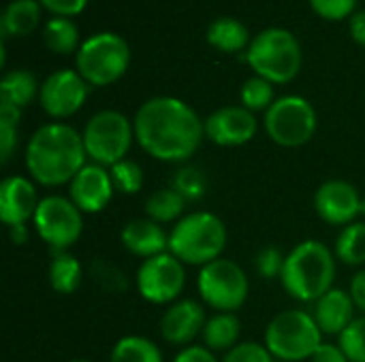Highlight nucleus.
Instances as JSON below:
<instances>
[{"label": "nucleus", "mask_w": 365, "mask_h": 362, "mask_svg": "<svg viewBox=\"0 0 365 362\" xmlns=\"http://www.w3.org/2000/svg\"><path fill=\"white\" fill-rule=\"evenodd\" d=\"M71 362H90V361H71Z\"/></svg>", "instance_id": "a18cd8bd"}, {"label": "nucleus", "mask_w": 365, "mask_h": 362, "mask_svg": "<svg viewBox=\"0 0 365 362\" xmlns=\"http://www.w3.org/2000/svg\"><path fill=\"white\" fill-rule=\"evenodd\" d=\"M88 90H90V83L77 70L62 68V70L51 73L43 81L38 100H41L43 111L49 117L62 119V117L75 115L83 107L88 98Z\"/></svg>", "instance_id": "ddd939ff"}, {"label": "nucleus", "mask_w": 365, "mask_h": 362, "mask_svg": "<svg viewBox=\"0 0 365 362\" xmlns=\"http://www.w3.org/2000/svg\"><path fill=\"white\" fill-rule=\"evenodd\" d=\"M338 346L349 362H365V316L351 322V326L338 337Z\"/></svg>", "instance_id": "f704fd0d"}, {"label": "nucleus", "mask_w": 365, "mask_h": 362, "mask_svg": "<svg viewBox=\"0 0 365 362\" xmlns=\"http://www.w3.org/2000/svg\"><path fill=\"white\" fill-rule=\"evenodd\" d=\"M113 192H115V186L111 179V173L105 166L94 164V162L86 164L68 183V198L86 215L105 211L113 198Z\"/></svg>", "instance_id": "2eb2a0df"}, {"label": "nucleus", "mask_w": 365, "mask_h": 362, "mask_svg": "<svg viewBox=\"0 0 365 362\" xmlns=\"http://www.w3.org/2000/svg\"><path fill=\"white\" fill-rule=\"evenodd\" d=\"M36 92H41L36 77L24 68L6 73L0 81V100L13 105L17 109L28 107L34 100Z\"/></svg>", "instance_id": "393cba45"}, {"label": "nucleus", "mask_w": 365, "mask_h": 362, "mask_svg": "<svg viewBox=\"0 0 365 362\" xmlns=\"http://www.w3.org/2000/svg\"><path fill=\"white\" fill-rule=\"evenodd\" d=\"M336 260V254L317 239L297 243L284 260L280 277L284 292L299 303H317L334 288Z\"/></svg>", "instance_id": "7ed1b4c3"}, {"label": "nucleus", "mask_w": 365, "mask_h": 362, "mask_svg": "<svg viewBox=\"0 0 365 362\" xmlns=\"http://www.w3.org/2000/svg\"><path fill=\"white\" fill-rule=\"evenodd\" d=\"M186 209V201L184 196L173 190V188H160L156 192H152L145 201V215L150 220H154L156 224H171V222H180Z\"/></svg>", "instance_id": "a878e982"}, {"label": "nucleus", "mask_w": 365, "mask_h": 362, "mask_svg": "<svg viewBox=\"0 0 365 362\" xmlns=\"http://www.w3.org/2000/svg\"><path fill=\"white\" fill-rule=\"evenodd\" d=\"M139 147L160 162H186L203 143L205 122L192 107L173 96L145 100L133 119Z\"/></svg>", "instance_id": "f257e3e1"}, {"label": "nucleus", "mask_w": 365, "mask_h": 362, "mask_svg": "<svg viewBox=\"0 0 365 362\" xmlns=\"http://www.w3.org/2000/svg\"><path fill=\"white\" fill-rule=\"evenodd\" d=\"M45 9L56 13L58 17H71L83 11L88 0H38Z\"/></svg>", "instance_id": "58836bf2"}, {"label": "nucleus", "mask_w": 365, "mask_h": 362, "mask_svg": "<svg viewBox=\"0 0 365 362\" xmlns=\"http://www.w3.org/2000/svg\"><path fill=\"white\" fill-rule=\"evenodd\" d=\"M276 362H280V361H276Z\"/></svg>", "instance_id": "de8ad7c7"}, {"label": "nucleus", "mask_w": 365, "mask_h": 362, "mask_svg": "<svg viewBox=\"0 0 365 362\" xmlns=\"http://www.w3.org/2000/svg\"><path fill=\"white\" fill-rule=\"evenodd\" d=\"M323 344V331L312 314L284 309L265 329V348L280 362H302L314 356Z\"/></svg>", "instance_id": "39448f33"}, {"label": "nucleus", "mask_w": 365, "mask_h": 362, "mask_svg": "<svg viewBox=\"0 0 365 362\" xmlns=\"http://www.w3.org/2000/svg\"><path fill=\"white\" fill-rule=\"evenodd\" d=\"M86 145L83 137L66 124H45L41 126L26 145V169L30 179L58 188L75 179V175L86 166Z\"/></svg>", "instance_id": "f03ea898"}, {"label": "nucleus", "mask_w": 365, "mask_h": 362, "mask_svg": "<svg viewBox=\"0 0 365 362\" xmlns=\"http://www.w3.org/2000/svg\"><path fill=\"white\" fill-rule=\"evenodd\" d=\"M355 303L351 299V292L342 288H331L327 294H323L314 303L312 318L317 320L323 335H342L351 322L355 320Z\"/></svg>", "instance_id": "aec40b11"}, {"label": "nucleus", "mask_w": 365, "mask_h": 362, "mask_svg": "<svg viewBox=\"0 0 365 362\" xmlns=\"http://www.w3.org/2000/svg\"><path fill=\"white\" fill-rule=\"evenodd\" d=\"M9 237H11L13 245H26L28 239H30V228H28V224L9 226Z\"/></svg>", "instance_id": "c03bdc74"}, {"label": "nucleus", "mask_w": 365, "mask_h": 362, "mask_svg": "<svg viewBox=\"0 0 365 362\" xmlns=\"http://www.w3.org/2000/svg\"><path fill=\"white\" fill-rule=\"evenodd\" d=\"M365 203L359 196V190L342 179H329L319 186L314 194V209L319 218L329 226H349L357 222L359 213H364Z\"/></svg>", "instance_id": "4468645a"}, {"label": "nucleus", "mask_w": 365, "mask_h": 362, "mask_svg": "<svg viewBox=\"0 0 365 362\" xmlns=\"http://www.w3.org/2000/svg\"><path fill=\"white\" fill-rule=\"evenodd\" d=\"M197 290L201 301L216 309V314H235L248 299L250 282L237 262L218 258L201 267L197 275Z\"/></svg>", "instance_id": "1a4fd4ad"}, {"label": "nucleus", "mask_w": 365, "mask_h": 362, "mask_svg": "<svg viewBox=\"0 0 365 362\" xmlns=\"http://www.w3.org/2000/svg\"><path fill=\"white\" fill-rule=\"evenodd\" d=\"M186 286V265L171 252L141 262L137 271V290L152 305L173 303Z\"/></svg>", "instance_id": "f8f14e48"}, {"label": "nucleus", "mask_w": 365, "mask_h": 362, "mask_svg": "<svg viewBox=\"0 0 365 362\" xmlns=\"http://www.w3.org/2000/svg\"><path fill=\"white\" fill-rule=\"evenodd\" d=\"M265 132L280 147H302L317 132V111L302 96H282L265 111Z\"/></svg>", "instance_id": "9b49d317"}, {"label": "nucleus", "mask_w": 365, "mask_h": 362, "mask_svg": "<svg viewBox=\"0 0 365 362\" xmlns=\"http://www.w3.org/2000/svg\"><path fill=\"white\" fill-rule=\"evenodd\" d=\"M207 43L225 53H235L250 45V36L242 21L233 17H218L207 28Z\"/></svg>", "instance_id": "b1692460"}, {"label": "nucleus", "mask_w": 365, "mask_h": 362, "mask_svg": "<svg viewBox=\"0 0 365 362\" xmlns=\"http://www.w3.org/2000/svg\"><path fill=\"white\" fill-rule=\"evenodd\" d=\"M205 307L192 299L173 303L160 318V335L167 344L188 348L205 329Z\"/></svg>", "instance_id": "f3484780"}, {"label": "nucleus", "mask_w": 365, "mask_h": 362, "mask_svg": "<svg viewBox=\"0 0 365 362\" xmlns=\"http://www.w3.org/2000/svg\"><path fill=\"white\" fill-rule=\"evenodd\" d=\"M364 211H365V207H364Z\"/></svg>", "instance_id": "49530a36"}, {"label": "nucleus", "mask_w": 365, "mask_h": 362, "mask_svg": "<svg viewBox=\"0 0 365 362\" xmlns=\"http://www.w3.org/2000/svg\"><path fill=\"white\" fill-rule=\"evenodd\" d=\"M334 254L340 262L349 267L365 265V222H353L342 228L336 239Z\"/></svg>", "instance_id": "cd10ccee"}, {"label": "nucleus", "mask_w": 365, "mask_h": 362, "mask_svg": "<svg viewBox=\"0 0 365 362\" xmlns=\"http://www.w3.org/2000/svg\"><path fill=\"white\" fill-rule=\"evenodd\" d=\"M284 260L287 256L278 247L269 245L255 256V269L261 280H280L284 271Z\"/></svg>", "instance_id": "c9c22d12"}, {"label": "nucleus", "mask_w": 365, "mask_h": 362, "mask_svg": "<svg viewBox=\"0 0 365 362\" xmlns=\"http://www.w3.org/2000/svg\"><path fill=\"white\" fill-rule=\"evenodd\" d=\"M130 49L120 34L98 32L77 49V73L90 85H111L128 68Z\"/></svg>", "instance_id": "6e6552de"}, {"label": "nucleus", "mask_w": 365, "mask_h": 362, "mask_svg": "<svg viewBox=\"0 0 365 362\" xmlns=\"http://www.w3.org/2000/svg\"><path fill=\"white\" fill-rule=\"evenodd\" d=\"M246 62L259 77L272 83H289L302 68V47L289 30L265 28L250 41Z\"/></svg>", "instance_id": "423d86ee"}, {"label": "nucleus", "mask_w": 365, "mask_h": 362, "mask_svg": "<svg viewBox=\"0 0 365 362\" xmlns=\"http://www.w3.org/2000/svg\"><path fill=\"white\" fill-rule=\"evenodd\" d=\"M227 247V226L210 211H192L173 224L169 233V252L184 265L205 267Z\"/></svg>", "instance_id": "20e7f679"}, {"label": "nucleus", "mask_w": 365, "mask_h": 362, "mask_svg": "<svg viewBox=\"0 0 365 362\" xmlns=\"http://www.w3.org/2000/svg\"><path fill=\"white\" fill-rule=\"evenodd\" d=\"M240 333H242V322L235 314H216L207 318L201 337L207 350L227 354L237 346Z\"/></svg>", "instance_id": "412c9836"}, {"label": "nucleus", "mask_w": 365, "mask_h": 362, "mask_svg": "<svg viewBox=\"0 0 365 362\" xmlns=\"http://www.w3.org/2000/svg\"><path fill=\"white\" fill-rule=\"evenodd\" d=\"M173 362H220L212 350H207L205 346H188L184 348Z\"/></svg>", "instance_id": "ea45409f"}, {"label": "nucleus", "mask_w": 365, "mask_h": 362, "mask_svg": "<svg viewBox=\"0 0 365 362\" xmlns=\"http://www.w3.org/2000/svg\"><path fill=\"white\" fill-rule=\"evenodd\" d=\"M351 36L365 47V11H355L351 15Z\"/></svg>", "instance_id": "37998d69"}, {"label": "nucleus", "mask_w": 365, "mask_h": 362, "mask_svg": "<svg viewBox=\"0 0 365 362\" xmlns=\"http://www.w3.org/2000/svg\"><path fill=\"white\" fill-rule=\"evenodd\" d=\"M38 194L34 181L21 175L4 177L0 183V220L9 226L28 224L38 209Z\"/></svg>", "instance_id": "a211bd4d"}, {"label": "nucleus", "mask_w": 365, "mask_h": 362, "mask_svg": "<svg viewBox=\"0 0 365 362\" xmlns=\"http://www.w3.org/2000/svg\"><path fill=\"white\" fill-rule=\"evenodd\" d=\"M120 241L128 254L148 260L158 254L169 252V235L150 218H137L124 224L120 233Z\"/></svg>", "instance_id": "6ab92c4d"}, {"label": "nucleus", "mask_w": 365, "mask_h": 362, "mask_svg": "<svg viewBox=\"0 0 365 362\" xmlns=\"http://www.w3.org/2000/svg\"><path fill=\"white\" fill-rule=\"evenodd\" d=\"M21 109L0 100V162L6 164L17 147V124Z\"/></svg>", "instance_id": "2f4dec72"}, {"label": "nucleus", "mask_w": 365, "mask_h": 362, "mask_svg": "<svg viewBox=\"0 0 365 362\" xmlns=\"http://www.w3.org/2000/svg\"><path fill=\"white\" fill-rule=\"evenodd\" d=\"M90 271V277L98 284V288H103L105 292H111V294H122L126 292L128 288V280L124 275V271L113 265L111 260L107 258H96L90 262L88 267Z\"/></svg>", "instance_id": "7c9ffc66"}, {"label": "nucleus", "mask_w": 365, "mask_h": 362, "mask_svg": "<svg viewBox=\"0 0 365 362\" xmlns=\"http://www.w3.org/2000/svg\"><path fill=\"white\" fill-rule=\"evenodd\" d=\"M49 284L58 294H73L83 282V267L71 252H49Z\"/></svg>", "instance_id": "4be33fe9"}, {"label": "nucleus", "mask_w": 365, "mask_h": 362, "mask_svg": "<svg viewBox=\"0 0 365 362\" xmlns=\"http://www.w3.org/2000/svg\"><path fill=\"white\" fill-rule=\"evenodd\" d=\"M171 188L178 190L186 203H195V201H201L205 196V188H207V181H205V175L197 169V166H182L175 175H173V181H171Z\"/></svg>", "instance_id": "473e14b6"}, {"label": "nucleus", "mask_w": 365, "mask_h": 362, "mask_svg": "<svg viewBox=\"0 0 365 362\" xmlns=\"http://www.w3.org/2000/svg\"><path fill=\"white\" fill-rule=\"evenodd\" d=\"M310 4L325 19H342L353 15L357 0H310Z\"/></svg>", "instance_id": "4c0bfd02"}, {"label": "nucleus", "mask_w": 365, "mask_h": 362, "mask_svg": "<svg viewBox=\"0 0 365 362\" xmlns=\"http://www.w3.org/2000/svg\"><path fill=\"white\" fill-rule=\"evenodd\" d=\"M220 362H276V358L265 346L255 341H244L237 344L233 350H229Z\"/></svg>", "instance_id": "e433bc0d"}, {"label": "nucleus", "mask_w": 365, "mask_h": 362, "mask_svg": "<svg viewBox=\"0 0 365 362\" xmlns=\"http://www.w3.org/2000/svg\"><path fill=\"white\" fill-rule=\"evenodd\" d=\"M312 362H349L346 354L338 344H321L314 356L310 358Z\"/></svg>", "instance_id": "a19ab883"}, {"label": "nucleus", "mask_w": 365, "mask_h": 362, "mask_svg": "<svg viewBox=\"0 0 365 362\" xmlns=\"http://www.w3.org/2000/svg\"><path fill=\"white\" fill-rule=\"evenodd\" d=\"M41 17L38 0H13L2 13L0 32L2 36H24L30 34Z\"/></svg>", "instance_id": "5701e85b"}, {"label": "nucleus", "mask_w": 365, "mask_h": 362, "mask_svg": "<svg viewBox=\"0 0 365 362\" xmlns=\"http://www.w3.org/2000/svg\"><path fill=\"white\" fill-rule=\"evenodd\" d=\"M43 38L45 45L56 53H71L79 49V32L68 17H51L43 28Z\"/></svg>", "instance_id": "c85d7f7f"}, {"label": "nucleus", "mask_w": 365, "mask_h": 362, "mask_svg": "<svg viewBox=\"0 0 365 362\" xmlns=\"http://www.w3.org/2000/svg\"><path fill=\"white\" fill-rule=\"evenodd\" d=\"M111 362H163V352L160 348L150 341L148 337L139 335H128L115 341L111 350Z\"/></svg>", "instance_id": "bb28decb"}, {"label": "nucleus", "mask_w": 365, "mask_h": 362, "mask_svg": "<svg viewBox=\"0 0 365 362\" xmlns=\"http://www.w3.org/2000/svg\"><path fill=\"white\" fill-rule=\"evenodd\" d=\"M34 230L49 252H68L83 233V213L68 196H45L34 213Z\"/></svg>", "instance_id": "9d476101"}, {"label": "nucleus", "mask_w": 365, "mask_h": 362, "mask_svg": "<svg viewBox=\"0 0 365 362\" xmlns=\"http://www.w3.org/2000/svg\"><path fill=\"white\" fill-rule=\"evenodd\" d=\"M240 98H242V107H246L248 111L257 113V111H267L276 98H274V83L255 75L250 79L244 81L242 90H240Z\"/></svg>", "instance_id": "c756f323"}, {"label": "nucleus", "mask_w": 365, "mask_h": 362, "mask_svg": "<svg viewBox=\"0 0 365 362\" xmlns=\"http://www.w3.org/2000/svg\"><path fill=\"white\" fill-rule=\"evenodd\" d=\"M257 117L246 107H222L205 119V137L220 147H240L255 139Z\"/></svg>", "instance_id": "dca6fc26"}, {"label": "nucleus", "mask_w": 365, "mask_h": 362, "mask_svg": "<svg viewBox=\"0 0 365 362\" xmlns=\"http://www.w3.org/2000/svg\"><path fill=\"white\" fill-rule=\"evenodd\" d=\"M81 137L88 158L94 164L111 169L113 164L126 160V154L135 139V128L124 113L107 109L94 113L88 119Z\"/></svg>", "instance_id": "0eeeda50"}, {"label": "nucleus", "mask_w": 365, "mask_h": 362, "mask_svg": "<svg viewBox=\"0 0 365 362\" xmlns=\"http://www.w3.org/2000/svg\"><path fill=\"white\" fill-rule=\"evenodd\" d=\"M113 186L122 194H137L143 188V171L133 160H122L109 169Z\"/></svg>", "instance_id": "72a5a7b5"}, {"label": "nucleus", "mask_w": 365, "mask_h": 362, "mask_svg": "<svg viewBox=\"0 0 365 362\" xmlns=\"http://www.w3.org/2000/svg\"><path fill=\"white\" fill-rule=\"evenodd\" d=\"M351 299L355 303L357 309H361L365 314V269L359 271L353 280H351Z\"/></svg>", "instance_id": "79ce46f5"}]
</instances>
